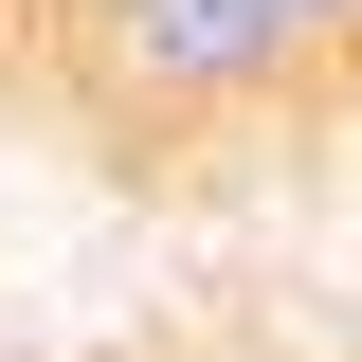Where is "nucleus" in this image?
<instances>
[{"instance_id":"nucleus-1","label":"nucleus","mask_w":362,"mask_h":362,"mask_svg":"<svg viewBox=\"0 0 362 362\" xmlns=\"http://www.w3.org/2000/svg\"><path fill=\"white\" fill-rule=\"evenodd\" d=\"M54 37L109 127H254V109L326 90L290 0H54Z\"/></svg>"},{"instance_id":"nucleus-2","label":"nucleus","mask_w":362,"mask_h":362,"mask_svg":"<svg viewBox=\"0 0 362 362\" xmlns=\"http://www.w3.org/2000/svg\"><path fill=\"white\" fill-rule=\"evenodd\" d=\"M290 18H308V54H326V73H362V0H290Z\"/></svg>"}]
</instances>
